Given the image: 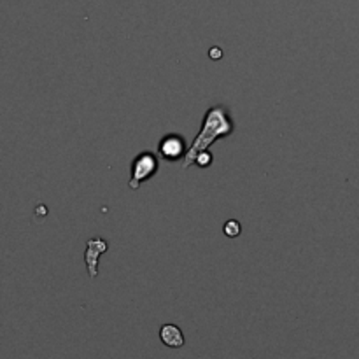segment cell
<instances>
[{
  "label": "cell",
  "mask_w": 359,
  "mask_h": 359,
  "mask_svg": "<svg viewBox=\"0 0 359 359\" xmlns=\"http://www.w3.org/2000/svg\"><path fill=\"white\" fill-rule=\"evenodd\" d=\"M235 125L224 105H214V107H210L205 112V116H203L202 130L195 137L191 147H188V153H186L184 160H182V168H189L191 165H195V158L202 151L209 149L216 140L231 135Z\"/></svg>",
  "instance_id": "1"
},
{
  "label": "cell",
  "mask_w": 359,
  "mask_h": 359,
  "mask_svg": "<svg viewBox=\"0 0 359 359\" xmlns=\"http://www.w3.org/2000/svg\"><path fill=\"white\" fill-rule=\"evenodd\" d=\"M195 165L200 168L210 167V165H212V154H210L209 151H202V153L195 158Z\"/></svg>",
  "instance_id": "7"
},
{
  "label": "cell",
  "mask_w": 359,
  "mask_h": 359,
  "mask_svg": "<svg viewBox=\"0 0 359 359\" xmlns=\"http://www.w3.org/2000/svg\"><path fill=\"white\" fill-rule=\"evenodd\" d=\"M223 230H224V235H226V237L235 238V237H238V235H241L242 226H241V223H238V221L230 219L226 224H224Z\"/></svg>",
  "instance_id": "6"
},
{
  "label": "cell",
  "mask_w": 359,
  "mask_h": 359,
  "mask_svg": "<svg viewBox=\"0 0 359 359\" xmlns=\"http://www.w3.org/2000/svg\"><path fill=\"white\" fill-rule=\"evenodd\" d=\"M158 151H160L161 158L167 161H179L182 158L184 160L186 153H188V147H186L184 139L181 135H175V133H170V135H165L163 139L158 144Z\"/></svg>",
  "instance_id": "3"
},
{
  "label": "cell",
  "mask_w": 359,
  "mask_h": 359,
  "mask_svg": "<svg viewBox=\"0 0 359 359\" xmlns=\"http://www.w3.org/2000/svg\"><path fill=\"white\" fill-rule=\"evenodd\" d=\"M210 58H214V60H217V58H221V49L219 48H212L210 49Z\"/></svg>",
  "instance_id": "8"
},
{
  "label": "cell",
  "mask_w": 359,
  "mask_h": 359,
  "mask_svg": "<svg viewBox=\"0 0 359 359\" xmlns=\"http://www.w3.org/2000/svg\"><path fill=\"white\" fill-rule=\"evenodd\" d=\"M107 252V242L102 238H91L86 244V251H84V263L88 266V273L90 279H97L98 276V258L100 255Z\"/></svg>",
  "instance_id": "4"
},
{
  "label": "cell",
  "mask_w": 359,
  "mask_h": 359,
  "mask_svg": "<svg viewBox=\"0 0 359 359\" xmlns=\"http://www.w3.org/2000/svg\"><path fill=\"white\" fill-rule=\"evenodd\" d=\"M160 340L163 346L170 347V349H181L184 347V335H182L181 328L175 325H163L160 328Z\"/></svg>",
  "instance_id": "5"
},
{
  "label": "cell",
  "mask_w": 359,
  "mask_h": 359,
  "mask_svg": "<svg viewBox=\"0 0 359 359\" xmlns=\"http://www.w3.org/2000/svg\"><path fill=\"white\" fill-rule=\"evenodd\" d=\"M158 168H160V160H158V156L153 151L146 149L140 154H137L132 161V172H130L128 181L130 189L137 191L144 182L149 181L151 177L158 174Z\"/></svg>",
  "instance_id": "2"
}]
</instances>
